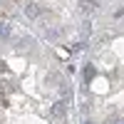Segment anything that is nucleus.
I'll return each instance as SVG.
<instances>
[{
	"label": "nucleus",
	"instance_id": "obj_1",
	"mask_svg": "<svg viewBox=\"0 0 124 124\" xmlns=\"http://www.w3.org/2000/svg\"><path fill=\"white\" fill-rule=\"evenodd\" d=\"M25 15H27L30 20H37L40 15H42V8H40L37 3H27V5H25Z\"/></svg>",
	"mask_w": 124,
	"mask_h": 124
},
{
	"label": "nucleus",
	"instance_id": "obj_4",
	"mask_svg": "<svg viewBox=\"0 0 124 124\" xmlns=\"http://www.w3.org/2000/svg\"><path fill=\"white\" fill-rule=\"evenodd\" d=\"M52 112H55L57 117H62V114H65V102H55V107H52Z\"/></svg>",
	"mask_w": 124,
	"mask_h": 124
},
{
	"label": "nucleus",
	"instance_id": "obj_2",
	"mask_svg": "<svg viewBox=\"0 0 124 124\" xmlns=\"http://www.w3.org/2000/svg\"><path fill=\"white\" fill-rule=\"evenodd\" d=\"M77 5H79L82 13H92V10L99 8V0H77Z\"/></svg>",
	"mask_w": 124,
	"mask_h": 124
},
{
	"label": "nucleus",
	"instance_id": "obj_5",
	"mask_svg": "<svg viewBox=\"0 0 124 124\" xmlns=\"http://www.w3.org/2000/svg\"><path fill=\"white\" fill-rule=\"evenodd\" d=\"M10 35V25L8 23H0V37H8Z\"/></svg>",
	"mask_w": 124,
	"mask_h": 124
},
{
	"label": "nucleus",
	"instance_id": "obj_6",
	"mask_svg": "<svg viewBox=\"0 0 124 124\" xmlns=\"http://www.w3.org/2000/svg\"><path fill=\"white\" fill-rule=\"evenodd\" d=\"M87 124H92V122H87Z\"/></svg>",
	"mask_w": 124,
	"mask_h": 124
},
{
	"label": "nucleus",
	"instance_id": "obj_3",
	"mask_svg": "<svg viewBox=\"0 0 124 124\" xmlns=\"http://www.w3.org/2000/svg\"><path fill=\"white\" fill-rule=\"evenodd\" d=\"M92 77H94V65H85V72H82V79H85V85H89Z\"/></svg>",
	"mask_w": 124,
	"mask_h": 124
}]
</instances>
